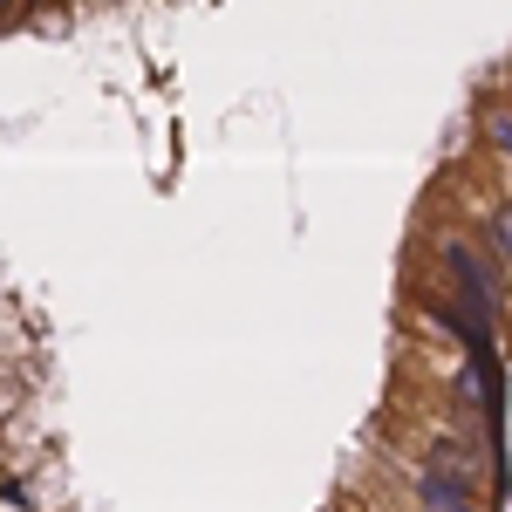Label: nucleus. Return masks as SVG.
<instances>
[{
    "label": "nucleus",
    "instance_id": "nucleus-1",
    "mask_svg": "<svg viewBox=\"0 0 512 512\" xmlns=\"http://www.w3.org/2000/svg\"><path fill=\"white\" fill-rule=\"evenodd\" d=\"M444 267L458 274V287H465V301H472L478 315L492 321L499 308H506V280H499V260H485L478 246H465V239L451 233L444 239Z\"/></svg>",
    "mask_w": 512,
    "mask_h": 512
},
{
    "label": "nucleus",
    "instance_id": "nucleus-2",
    "mask_svg": "<svg viewBox=\"0 0 512 512\" xmlns=\"http://www.w3.org/2000/svg\"><path fill=\"white\" fill-rule=\"evenodd\" d=\"M410 485H417V506L424 512H485L478 492H472V478L458 472V465H451V472H444V465H417Z\"/></svg>",
    "mask_w": 512,
    "mask_h": 512
},
{
    "label": "nucleus",
    "instance_id": "nucleus-3",
    "mask_svg": "<svg viewBox=\"0 0 512 512\" xmlns=\"http://www.w3.org/2000/svg\"><path fill=\"white\" fill-rule=\"evenodd\" d=\"M478 137H485L499 158H512V103H485V110H478Z\"/></svg>",
    "mask_w": 512,
    "mask_h": 512
},
{
    "label": "nucleus",
    "instance_id": "nucleus-4",
    "mask_svg": "<svg viewBox=\"0 0 512 512\" xmlns=\"http://www.w3.org/2000/svg\"><path fill=\"white\" fill-rule=\"evenodd\" d=\"M485 246H492L499 267H512V205H492L485 212Z\"/></svg>",
    "mask_w": 512,
    "mask_h": 512
},
{
    "label": "nucleus",
    "instance_id": "nucleus-5",
    "mask_svg": "<svg viewBox=\"0 0 512 512\" xmlns=\"http://www.w3.org/2000/svg\"><path fill=\"white\" fill-rule=\"evenodd\" d=\"M14 14H21V0H0V21H14Z\"/></svg>",
    "mask_w": 512,
    "mask_h": 512
}]
</instances>
